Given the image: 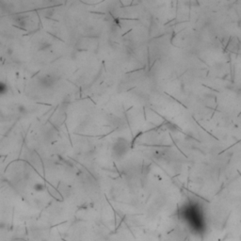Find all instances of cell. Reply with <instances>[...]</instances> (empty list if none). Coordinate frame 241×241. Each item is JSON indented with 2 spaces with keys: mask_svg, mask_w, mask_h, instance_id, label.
I'll list each match as a JSON object with an SVG mask.
<instances>
[{
  "mask_svg": "<svg viewBox=\"0 0 241 241\" xmlns=\"http://www.w3.org/2000/svg\"><path fill=\"white\" fill-rule=\"evenodd\" d=\"M5 93V85L3 83H0V93Z\"/></svg>",
  "mask_w": 241,
  "mask_h": 241,
  "instance_id": "obj_1",
  "label": "cell"
}]
</instances>
